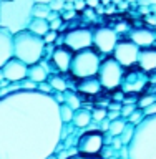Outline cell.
Wrapping results in <instances>:
<instances>
[{
  "label": "cell",
  "instance_id": "obj_44",
  "mask_svg": "<svg viewBox=\"0 0 156 159\" xmlns=\"http://www.w3.org/2000/svg\"><path fill=\"white\" fill-rule=\"evenodd\" d=\"M144 22H148L149 25H156V17L149 13V15H146V17H144Z\"/></svg>",
  "mask_w": 156,
  "mask_h": 159
},
{
  "label": "cell",
  "instance_id": "obj_17",
  "mask_svg": "<svg viewBox=\"0 0 156 159\" xmlns=\"http://www.w3.org/2000/svg\"><path fill=\"white\" fill-rule=\"evenodd\" d=\"M102 89V84H100L98 78H85V80H80L78 83V91L82 93H87V94H97L100 93Z\"/></svg>",
  "mask_w": 156,
  "mask_h": 159
},
{
  "label": "cell",
  "instance_id": "obj_55",
  "mask_svg": "<svg viewBox=\"0 0 156 159\" xmlns=\"http://www.w3.org/2000/svg\"><path fill=\"white\" fill-rule=\"evenodd\" d=\"M126 3H135V2H138V0H125Z\"/></svg>",
  "mask_w": 156,
  "mask_h": 159
},
{
  "label": "cell",
  "instance_id": "obj_25",
  "mask_svg": "<svg viewBox=\"0 0 156 159\" xmlns=\"http://www.w3.org/2000/svg\"><path fill=\"white\" fill-rule=\"evenodd\" d=\"M135 129H136V126H133V124H126V128H125V131L121 133V143L125 144V146H128L130 143H131V139H133V136H135Z\"/></svg>",
  "mask_w": 156,
  "mask_h": 159
},
{
  "label": "cell",
  "instance_id": "obj_53",
  "mask_svg": "<svg viewBox=\"0 0 156 159\" xmlns=\"http://www.w3.org/2000/svg\"><path fill=\"white\" fill-rule=\"evenodd\" d=\"M148 3H149V7H151V5H156V0H148Z\"/></svg>",
  "mask_w": 156,
  "mask_h": 159
},
{
  "label": "cell",
  "instance_id": "obj_8",
  "mask_svg": "<svg viewBox=\"0 0 156 159\" xmlns=\"http://www.w3.org/2000/svg\"><path fill=\"white\" fill-rule=\"evenodd\" d=\"M93 45V30L90 28H72L65 33L63 38V47L72 50L73 53L80 50L92 48Z\"/></svg>",
  "mask_w": 156,
  "mask_h": 159
},
{
  "label": "cell",
  "instance_id": "obj_21",
  "mask_svg": "<svg viewBox=\"0 0 156 159\" xmlns=\"http://www.w3.org/2000/svg\"><path fill=\"white\" fill-rule=\"evenodd\" d=\"M63 98H65V104L70 106L73 111H77V109L82 108V101H80V98H78L77 93L68 91V89H67V91H63Z\"/></svg>",
  "mask_w": 156,
  "mask_h": 159
},
{
  "label": "cell",
  "instance_id": "obj_4",
  "mask_svg": "<svg viewBox=\"0 0 156 159\" xmlns=\"http://www.w3.org/2000/svg\"><path fill=\"white\" fill-rule=\"evenodd\" d=\"M43 53L45 42L42 37L28 32V30L13 35V57L23 61L25 65H28V66L37 65L43 58Z\"/></svg>",
  "mask_w": 156,
  "mask_h": 159
},
{
  "label": "cell",
  "instance_id": "obj_45",
  "mask_svg": "<svg viewBox=\"0 0 156 159\" xmlns=\"http://www.w3.org/2000/svg\"><path fill=\"white\" fill-rule=\"evenodd\" d=\"M108 128H110V119H103L102 121V131H108Z\"/></svg>",
  "mask_w": 156,
  "mask_h": 159
},
{
  "label": "cell",
  "instance_id": "obj_51",
  "mask_svg": "<svg viewBox=\"0 0 156 159\" xmlns=\"http://www.w3.org/2000/svg\"><path fill=\"white\" fill-rule=\"evenodd\" d=\"M52 0H35V3H45V5H48Z\"/></svg>",
  "mask_w": 156,
  "mask_h": 159
},
{
  "label": "cell",
  "instance_id": "obj_6",
  "mask_svg": "<svg viewBox=\"0 0 156 159\" xmlns=\"http://www.w3.org/2000/svg\"><path fill=\"white\" fill-rule=\"evenodd\" d=\"M98 81L105 89H116L123 83V66L113 57L105 58L98 70Z\"/></svg>",
  "mask_w": 156,
  "mask_h": 159
},
{
  "label": "cell",
  "instance_id": "obj_32",
  "mask_svg": "<svg viewBox=\"0 0 156 159\" xmlns=\"http://www.w3.org/2000/svg\"><path fill=\"white\" fill-rule=\"evenodd\" d=\"M60 17H62L63 22H70V20H73L77 17V12H75V10H62V12H60Z\"/></svg>",
  "mask_w": 156,
  "mask_h": 159
},
{
  "label": "cell",
  "instance_id": "obj_34",
  "mask_svg": "<svg viewBox=\"0 0 156 159\" xmlns=\"http://www.w3.org/2000/svg\"><path fill=\"white\" fill-rule=\"evenodd\" d=\"M73 7H75V12H83V10L87 8V2H85V0H75Z\"/></svg>",
  "mask_w": 156,
  "mask_h": 159
},
{
  "label": "cell",
  "instance_id": "obj_50",
  "mask_svg": "<svg viewBox=\"0 0 156 159\" xmlns=\"http://www.w3.org/2000/svg\"><path fill=\"white\" fill-rule=\"evenodd\" d=\"M138 5H139V7H141V5H148V7H149V3H148V0H138V2H136Z\"/></svg>",
  "mask_w": 156,
  "mask_h": 159
},
{
  "label": "cell",
  "instance_id": "obj_1",
  "mask_svg": "<svg viewBox=\"0 0 156 159\" xmlns=\"http://www.w3.org/2000/svg\"><path fill=\"white\" fill-rule=\"evenodd\" d=\"M60 104L52 94L12 91L0 98V159H50L62 141Z\"/></svg>",
  "mask_w": 156,
  "mask_h": 159
},
{
  "label": "cell",
  "instance_id": "obj_47",
  "mask_svg": "<svg viewBox=\"0 0 156 159\" xmlns=\"http://www.w3.org/2000/svg\"><path fill=\"white\" fill-rule=\"evenodd\" d=\"M116 33L120 35V32H125V30H126V23H120V25H116Z\"/></svg>",
  "mask_w": 156,
  "mask_h": 159
},
{
  "label": "cell",
  "instance_id": "obj_16",
  "mask_svg": "<svg viewBox=\"0 0 156 159\" xmlns=\"http://www.w3.org/2000/svg\"><path fill=\"white\" fill-rule=\"evenodd\" d=\"M27 80H30V81L33 83H43L48 80V71L45 70L40 63L37 65H32V66H28V73H27Z\"/></svg>",
  "mask_w": 156,
  "mask_h": 159
},
{
  "label": "cell",
  "instance_id": "obj_42",
  "mask_svg": "<svg viewBox=\"0 0 156 159\" xmlns=\"http://www.w3.org/2000/svg\"><path fill=\"white\" fill-rule=\"evenodd\" d=\"M57 18H60V12H50L48 17H47V22L50 23L52 20H57Z\"/></svg>",
  "mask_w": 156,
  "mask_h": 159
},
{
  "label": "cell",
  "instance_id": "obj_33",
  "mask_svg": "<svg viewBox=\"0 0 156 159\" xmlns=\"http://www.w3.org/2000/svg\"><path fill=\"white\" fill-rule=\"evenodd\" d=\"M37 91L40 93H45V94H52V86H50V83L48 81H43V83H38L37 84Z\"/></svg>",
  "mask_w": 156,
  "mask_h": 159
},
{
  "label": "cell",
  "instance_id": "obj_7",
  "mask_svg": "<svg viewBox=\"0 0 156 159\" xmlns=\"http://www.w3.org/2000/svg\"><path fill=\"white\" fill-rule=\"evenodd\" d=\"M105 146V134L102 129L87 131L78 138L77 141V152L85 156H98Z\"/></svg>",
  "mask_w": 156,
  "mask_h": 159
},
{
  "label": "cell",
  "instance_id": "obj_29",
  "mask_svg": "<svg viewBox=\"0 0 156 159\" xmlns=\"http://www.w3.org/2000/svg\"><path fill=\"white\" fill-rule=\"evenodd\" d=\"M135 109H136V106H135V104H123L121 109H120V114H121V118L128 119V118H130V114H131Z\"/></svg>",
  "mask_w": 156,
  "mask_h": 159
},
{
  "label": "cell",
  "instance_id": "obj_46",
  "mask_svg": "<svg viewBox=\"0 0 156 159\" xmlns=\"http://www.w3.org/2000/svg\"><path fill=\"white\" fill-rule=\"evenodd\" d=\"M95 13H97V15H105V7H103L102 3H100L98 7L95 8Z\"/></svg>",
  "mask_w": 156,
  "mask_h": 159
},
{
  "label": "cell",
  "instance_id": "obj_27",
  "mask_svg": "<svg viewBox=\"0 0 156 159\" xmlns=\"http://www.w3.org/2000/svg\"><path fill=\"white\" fill-rule=\"evenodd\" d=\"M106 109L105 108H98V109H95V111L92 113V119L93 121H97V123H102L103 119H106Z\"/></svg>",
  "mask_w": 156,
  "mask_h": 159
},
{
  "label": "cell",
  "instance_id": "obj_11",
  "mask_svg": "<svg viewBox=\"0 0 156 159\" xmlns=\"http://www.w3.org/2000/svg\"><path fill=\"white\" fill-rule=\"evenodd\" d=\"M2 78L7 80L8 83H20L23 80H27L28 73V65H25L23 61H20L18 58H12L3 65V68L0 70Z\"/></svg>",
  "mask_w": 156,
  "mask_h": 159
},
{
  "label": "cell",
  "instance_id": "obj_23",
  "mask_svg": "<svg viewBox=\"0 0 156 159\" xmlns=\"http://www.w3.org/2000/svg\"><path fill=\"white\" fill-rule=\"evenodd\" d=\"M58 111H60V119H62V123L63 124H70L72 123V119H73V109L70 108V106H67V104H60L58 106Z\"/></svg>",
  "mask_w": 156,
  "mask_h": 159
},
{
  "label": "cell",
  "instance_id": "obj_35",
  "mask_svg": "<svg viewBox=\"0 0 156 159\" xmlns=\"http://www.w3.org/2000/svg\"><path fill=\"white\" fill-rule=\"evenodd\" d=\"M143 113H144V118H146V116H154V114H156V101L153 104H149L148 108H144Z\"/></svg>",
  "mask_w": 156,
  "mask_h": 159
},
{
  "label": "cell",
  "instance_id": "obj_52",
  "mask_svg": "<svg viewBox=\"0 0 156 159\" xmlns=\"http://www.w3.org/2000/svg\"><path fill=\"white\" fill-rule=\"evenodd\" d=\"M113 10H115V7H108V8H105V12H106V13H111Z\"/></svg>",
  "mask_w": 156,
  "mask_h": 159
},
{
  "label": "cell",
  "instance_id": "obj_14",
  "mask_svg": "<svg viewBox=\"0 0 156 159\" xmlns=\"http://www.w3.org/2000/svg\"><path fill=\"white\" fill-rule=\"evenodd\" d=\"M130 40L139 48H149L156 42V35L149 28H133L130 30Z\"/></svg>",
  "mask_w": 156,
  "mask_h": 159
},
{
  "label": "cell",
  "instance_id": "obj_41",
  "mask_svg": "<svg viewBox=\"0 0 156 159\" xmlns=\"http://www.w3.org/2000/svg\"><path fill=\"white\" fill-rule=\"evenodd\" d=\"M83 13H85V17H87V18H95V15H97L93 8H88V7L83 10Z\"/></svg>",
  "mask_w": 156,
  "mask_h": 159
},
{
  "label": "cell",
  "instance_id": "obj_18",
  "mask_svg": "<svg viewBox=\"0 0 156 159\" xmlns=\"http://www.w3.org/2000/svg\"><path fill=\"white\" fill-rule=\"evenodd\" d=\"M75 128H87L92 123V113L85 108H80L73 113V119H72Z\"/></svg>",
  "mask_w": 156,
  "mask_h": 159
},
{
  "label": "cell",
  "instance_id": "obj_5",
  "mask_svg": "<svg viewBox=\"0 0 156 159\" xmlns=\"http://www.w3.org/2000/svg\"><path fill=\"white\" fill-rule=\"evenodd\" d=\"M100 65H102V58L100 55L92 48L80 50V52L73 53L72 65H70V73L77 80H85V78H93L98 75Z\"/></svg>",
  "mask_w": 156,
  "mask_h": 159
},
{
  "label": "cell",
  "instance_id": "obj_49",
  "mask_svg": "<svg viewBox=\"0 0 156 159\" xmlns=\"http://www.w3.org/2000/svg\"><path fill=\"white\" fill-rule=\"evenodd\" d=\"M100 3H102L103 7H108V5L111 3V0H100Z\"/></svg>",
  "mask_w": 156,
  "mask_h": 159
},
{
  "label": "cell",
  "instance_id": "obj_30",
  "mask_svg": "<svg viewBox=\"0 0 156 159\" xmlns=\"http://www.w3.org/2000/svg\"><path fill=\"white\" fill-rule=\"evenodd\" d=\"M57 38H58V32H53V30H48L47 35L43 37V42L45 45H53L55 42H57Z\"/></svg>",
  "mask_w": 156,
  "mask_h": 159
},
{
  "label": "cell",
  "instance_id": "obj_13",
  "mask_svg": "<svg viewBox=\"0 0 156 159\" xmlns=\"http://www.w3.org/2000/svg\"><path fill=\"white\" fill-rule=\"evenodd\" d=\"M13 58V35L0 28V70L8 60Z\"/></svg>",
  "mask_w": 156,
  "mask_h": 159
},
{
  "label": "cell",
  "instance_id": "obj_40",
  "mask_svg": "<svg viewBox=\"0 0 156 159\" xmlns=\"http://www.w3.org/2000/svg\"><path fill=\"white\" fill-rule=\"evenodd\" d=\"M85 2H87V7L88 8H93V10L100 5V0H85Z\"/></svg>",
  "mask_w": 156,
  "mask_h": 159
},
{
  "label": "cell",
  "instance_id": "obj_15",
  "mask_svg": "<svg viewBox=\"0 0 156 159\" xmlns=\"http://www.w3.org/2000/svg\"><path fill=\"white\" fill-rule=\"evenodd\" d=\"M138 65L144 73H151L156 70V50L153 48H143L138 55Z\"/></svg>",
  "mask_w": 156,
  "mask_h": 159
},
{
  "label": "cell",
  "instance_id": "obj_54",
  "mask_svg": "<svg viewBox=\"0 0 156 159\" xmlns=\"http://www.w3.org/2000/svg\"><path fill=\"white\" fill-rule=\"evenodd\" d=\"M111 2H113V3H116V5H120V3L123 2V0H111Z\"/></svg>",
  "mask_w": 156,
  "mask_h": 159
},
{
  "label": "cell",
  "instance_id": "obj_31",
  "mask_svg": "<svg viewBox=\"0 0 156 159\" xmlns=\"http://www.w3.org/2000/svg\"><path fill=\"white\" fill-rule=\"evenodd\" d=\"M48 7L52 12H62L65 8V0H52V2L48 3Z\"/></svg>",
  "mask_w": 156,
  "mask_h": 159
},
{
  "label": "cell",
  "instance_id": "obj_20",
  "mask_svg": "<svg viewBox=\"0 0 156 159\" xmlns=\"http://www.w3.org/2000/svg\"><path fill=\"white\" fill-rule=\"evenodd\" d=\"M128 121L125 118H120V119H115V121H110V128H108V133L111 134V136H121V133L125 131V128H126Z\"/></svg>",
  "mask_w": 156,
  "mask_h": 159
},
{
  "label": "cell",
  "instance_id": "obj_43",
  "mask_svg": "<svg viewBox=\"0 0 156 159\" xmlns=\"http://www.w3.org/2000/svg\"><path fill=\"white\" fill-rule=\"evenodd\" d=\"M121 106L123 104H120V103H111L108 106V111H120V109H121Z\"/></svg>",
  "mask_w": 156,
  "mask_h": 159
},
{
  "label": "cell",
  "instance_id": "obj_36",
  "mask_svg": "<svg viewBox=\"0 0 156 159\" xmlns=\"http://www.w3.org/2000/svg\"><path fill=\"white\" fill-rule=\"evenodd\" d=\"M68 159H103V157H100V156H85V154H73V156H70Z\"/></svg>",
  "mask_w": 156,
  "mask_h": 159
},
{
  "label": "cell",
  "instance_id": "obj_37",
  "mask_svg": "<svg viewBox=\"0 0 156 159\" xmlns=\"http://www.w3.org/2000/svg\"><path fill=\"white\" fill-rule=\"evenodd\" d=\"M120 118H121L120 111H108L106 113V119H110V121H115V119H120Z\"/></svg>",
  "mask_w": 156,
  "mask_h": 159
},
{
  "label": "cell",
  "instance_id": "obj_3",
  "mask_svg": "<svg viewBox=\"0 0 156 159\" xmlns=\"http://www.w3.org/2000/svg\"><path fill=\"white\" fill-rule=\"evenodd\" d=\"M128 159H156V114L146 116L136 126L128 144Z\"/></svg>",
  "mask_w": 156,
  "mask_h": 159
},
{
  "label": "cell",
  "instance_id": "obj_19",
  "mask_svg": "<svg viewBox=\"0 0 156 159\" xmlns=\"http://www.w3.org/2000/svg\"><path fill=\"white\" fill-rule=\"evenodd\" d=\"M27 30L43 38L45 35H47V32L50 30V25H48L47 20H43V18H32V22H30Z\"/></svg>",
  "mask_w": 156,
  "mask_h": 159
},
{
  "label": "cell",
  "instance_id": "obj_39",
  "mask_svg": "<svg viewBox=\"0 0 156 159\" xmlns=\"http://www.w3.org/2000/svg\"><path fill=\"white\" fill-rule=\"evenodd\" d=\"M138 13H141V15H144V17H146V15L151 13V8H149L148 5H141V7H139V10H138Z\"/></svg>",
  "mask_w": 156,
  "mask_h": 159
},
{
  "label": "cell",
  "instance_id": "obj_48",
  "mask_svg": "<svg viewBox=\"0 0 156 159\" xmlns=\"http://www.w3.org/2000/svg\"><path fill=\"white\" fill-rule=\"evenodd\" d=\"M63 10H75V7H73V3L65 2V8H63Z\"/></svg>",
  "mask_w": 156,
  "mask_h": 159
},
{
  "label": "cell",
  "instance_id": "obj_38",
  "mask_svg": "<svg viewBox=\"0 0 156 159\" xmlns=\"http://www.w3.org/2000/svg\"><path fill=\"white\" fill-rule=\"evenodd\" d=\"M125 146V144L121 143V138H120V136H115L113 138V148L115 149H120V148H123Z\"/></svg>",
  "mask_w": 156,
  "mask_h": 159
},
{
  "label": "cell",
  "instance_id": "obj_9",
  "mask_svg": "<svg viewBox=\"0 0 156 159\" xmlns=\"http://www.w3.org/2000/svg\"><path fill=\"white\" fill-rule=\"evenodd\" d=\"M118 42H120V38L115 28L100 27L97 30H93V45L100 53H105V55L113 53Z\"/></svg>",
  "mask_w": 156,
  "mask_h": 159
},
{
  "label": "cell",
  "instance_id": "obj_22",
  "mask_svg": "<svg viewBox=\"0 0 156 159\" xmlns=\"http://www.w3.org/2000/svg\"><path fill=\"white\" fill-rule=\"evenodd\" d=\"M47 81L50 83V86H52L53 91H58V93L67 91V81H65L62 76H58V75H52Z\"/></svg>",
  "mask_w": 156,
  "mask_h": 159
},
{
  "label": "cell",
  "instance_id": "obj_12",
  "mask_svg": "<svg viewBox=\"0 0 156 159\" xmlns=\"http://www.w3.org/2000/svg\"><path fill=\"white\" fill-rule=\"evenodd\" d=\"M72 58H73V52L68 50L67 47H58L52 52V63L57 66L60 73H67L70 71V65H72Z\"/></svg>",
  "mask_w": 156,
  "mask_h": 159
},
{
  "label": "cell",
  "instance_id": "obj_56",
  "mask_svg": "<svg viewBox=\"0 0 156 159\" xmlns=\"http://www.w3.org/2000/svg\"><path fill=\"white\" fill-rule=\"evenodd\" d=\"M65 2H68V3H73V2H75V0H65Z\"/></svg>",
  "mask_w": 156,
  "mask_h": 159
},
{
  "label": "cell",
  "instance_id": "obj_2",
  "mask_svg": "<svg viewBox=\"0 0 156 159\" xmlns=\"http://www.w3.org/2000/svg\"><path fill=\"white\" fill-rule=\"evenodd\" d=\"M35 0H0V28L17 35L28 28Z\"/></svg>",
  "mask_w": 156,
  "mask_h": 159
},
{
  "label": "cell",
  "instance_id": "obj_10",
  "mask_svg": "<svg viewBox=\"0 0 156 159\" xmlns=\"http://www.w3.org/2000/svg\"><path fill=\"white\" fill-rule=\"evenodd\" d=\"M139 48L138 45H135L131 40H120L115 47L113 52V58L121 65L123 68L126 66H133L135 63H138V55H139Z\"/></svg>",
  "mask_w": 156,
  "mask_h": 159
},
{
  "label": "cell",
  "instance_id": "obj_24",
  "mask_svg": "<svg viewBox=\"0 0 156 159\" xmlns=\"http://www.w3.org/2000/svg\"><path fill=\"white\" fill-rule=\"evenodd\" d=\"M50 12H52V10H50L48 5H45V3H35V7H33V18H43V20H47Z\"/></svg>",
  "mask_w": 156,
  "mask_h": 159
},
{
  "label": "cell",
  "instance_id": "obj_26",
  "mask_svg": "<svg viewBox=\"0 0 156 159\" xmlns=\"http://www.w3.org/2000/svg\"><path fill=\"white\" fill-rule=\"evenodd\" d=\"M143 119H144V113H143V109L136 108L131 114H130V118L126 119V121H128L130 124H133V126H139V124L143 123Z\"/></svg>",
  "mask_w": 156,
  "mask_h": 159
},
{
  "label": "cell",
  "instance_id": "obj_28",
  "mask_svg": "<svg viewBox=\"0 0 156 159\" xmlns=\"http://www.w3.org/2000/svg\"><path fill=\"white\" fill-rule=\"evenodd\" d=\"M154 101H156V96H153V94H149V96H143L138 101V108L139 109H144V108H148L149 104H153Z\"/></svg>",
  "mask_w": 156,
  "mask_h": 159
}]
</instances>
